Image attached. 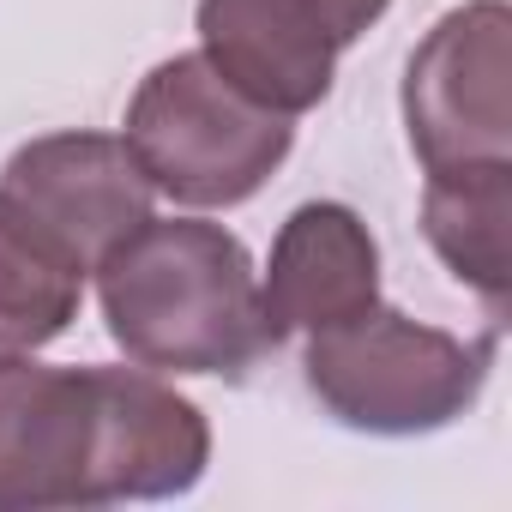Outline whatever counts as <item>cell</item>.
<instances>
[{"label": "cell", "mask_w": 512, "mask_h": 512, "mask_svg": "<svg viewBox=\"0 0 512 512\" xmlns=\"http://www.w3.org/2000/svg\"><path fill=\"white\" fill-rule=\"evenodd\" d=\"M211 464V422L151 368L0 362V512L175 500Z\"/></svg>", "instance_id": "cell-1"}, {"label": "cell", "mask_w": 512, "mask_h": 512, "mask_svg": "<svg viewBox=\"0 0 512 512\" xmlns=\"http://www.w3.org/2000/svg\"><path fill=\"white\" fill-rule=\"evenodd\" d=\"M91 278L109 338L151 374L241 380L278 350L253 253L223 223L145 217Z\"/></svg>", "instance_id": "cell-2"}, {"label": "cell", "mask_w": 512, "mask_h": 512, "mask_svg": "<svg viewBox=\"0 0 512 512\" xmlns=\"http://www.w3.org/2000/svg\"><path fill=\"white\" fill-rule=\"evenodd\" d=\"M494 350V326L482 338H458L446 326L374 302L368 314L302 338V386L338 428L410 440L440 434L476 410L494 374Z\"/></svg>", "instance_id": "cell-3"}, {"label": "cell", "mask_w": 512, "mask_h": 512, "mask_svg": "<svg viewBox=\"0 0 512 512\" xmlns=\"http://www.w3.org/2000/svg\"><path fill=\"white\" fill-rule=\"evenodd\" d=\"M127 151L139 157L157 199H175L187 211H229L260 193L290 145L296 121L241 97L199 49L157 61L121 121Z\"/></svg>", "instance_id": "cell-4"}, {"label": "cell", "mask_w": 512, "mask_h": 512, "mask_svg": "<svg viewBox=\"0 0 512 512\" xmlns=\"http://www.w3.org/2000/svg\"><path fill=\"white\" fill-rule=\"evenodd\" d=\"M404 133L422 163H506L512 157V13L506 0H464L416 43L404 67Z\"/></svg>", "instance_id": "cell-5"}, {"label": "cell", "mask_w": 512, "mask_h": 512, "mask_svg": "<svg viewBox=\"0 0 512 512\" xmlns=\"http://www.w3.org/2000/svg\"><path fill=\"white\" fill-rule=\"evenodd\" d=\"M0 193L31 223H43L85 272H97L103 253L121 247L145 217H157V187L121 133L67 127L25 139L0 169Z\"/></svg>", "instance_id": "cell-6"}, {"label": "cell", "mask_w": 512, "mask_h": 512, "mask_svg": "<svg viewBox=\"0 0 512 512\" xmlns=\"http://www.w3.org/2000/svg\"><path fill=\"white\" fill-rule=\"evenodd\" d=\"M260 302L272 338L332 332L380 302V241L362 211L338 199H308L278 223L272 260L260 272Z\"/></svg>", "instance_id": "cell-7"}, {"label": "cell", "mask_w": 512, "mask_h": 512, "mask_svg": "<svg viewBox=\"0 0 512 512\" xmlns=\"http://www.w3.org/2000/svg\"><path fill=\"white\" fill-rule=\"evenodd\" d=\"M199 55L253 103L308 115L332 97L338 43L308 0H199Z\"/></svg>", "instance_id": "cell-8"}, {"label": "cell", "mask_w": 512, "mask_h": 512, "mask_svg": "<svg viewBox=\"0 0 512 512\" xmlns=\"http://www.w3.org/2000/svg\"><path fill=\"white\" fill-rule=\"evenodd\" d=\"M422 235L500 332L512 296V157L434 169L422 181Z\"/></svg>", "instance_id": "cell-9"}, {"label": "cell", "mask_w": 512, "mask_h": 512, "mask_svg": "<svg viewBox=\"0 0 512 512\" xmlns=\"http://www.w3.org/2000/svg\"><path fill=\"white\" fill-rule=\"evenodd\" d=\"M91 272L0 193V362L55 344L85 302Z\"/></svg>", "instance_id": "cell-10"}, {"label": "cell", "mask_w": 512, "mask_h": 512, "mask_svg": "<svg viewBox=\"0 0 512 512\" xmlns=\"http://www.w3.org/2000/svg\"><path fill=\"white\" fill-rule=\"evenodd\" d=\"M308 7L320 13V25L332 31V43H338V49H350V43H362V37L386 19L392 0H308Z\"/></svg>", "instance_id": "cell-11"}]
</instances>
